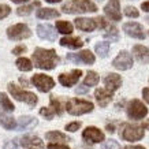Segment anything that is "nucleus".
<instances>
[{"label":"nucleus","instance_id":"nucleus-1","mask_svg":"<svg viewBox=\"0 0 149 149\" xmlns=\"http://www.w3.org/2000/svg\"><path fill=\"white\" fill-rule=\"evenodd\" d=\"M60 58L55 49H45V48H36L33 54V63L34 66L42 70H52L59 64Z\"/></svg>","mask_w":149,"mask_h":149},{"label":"nucleus","instance_id":"nucleus-2","mask_svg":"<svg viewBox=\"0 0 149 149\" xmlns=\"http://www.w3.org/2000/svg\"><path fill=\"white\" fill-rule=\"evenodd\" d=\"M62 11L66 14H79V13H96L97 6L92 0H71L63 4Z\"/></svg>","mask_w":149,"mask_h":149},{"label":"nucleus","instance_id":"nucleus-3","mask_svg":"<svg viewBox=\"0 0 149 149\" xmlns=\"http://www.w3.org/2000/svg\"><path fill=\"white\" fill-rule=\"evenodd\" d=\"M95 105L91 101H86V100H79V99H72L68 100L66 104V109L70 115L78 116V115H84V113H89L93 111Z\"/></svg>","mask_w":149,"mask_h":149},{"label":"nucleus","instance_id":"nucleus-4","mask_svg":"<svg viewBox=\"0 0 149 149\" xmlns=\"http://www.w3.org/2000/svg\"><path fill=\"white\" fill-rule=\"evenodd\" d=\"M8 92L15 100L23 101V103H26L27 105H30V107H36L37 100L38 99H37V96L34 95V93H32V92L23 91V89H21L19 86H17L15 84H13V82L8 84Z\"/></svg>","mask_w":149,"mask_h":149},{"label":"nucleus","instance_id":"nucleus-5","mask_svg":"<svg viewBox=\"0 0 149 149\" xmlns=\"http://www.w3.org/2000/svg\"><path fill=\"white\" fill-rule=\"evenodd\" d=\"M32 36V32L27 25L25 23H17V25H13L7 29V37L13 41H21L25 40V38H29Z\"/></svg>","mask_w":149,"mask_h":149},{"label":"nucleus","instance_id":"nucleus-6","mask_svg":"<svg viewBox=\"0 0 149 149\" xmlns=\"http://www.w3.org/2000/svg\"><path fill=\"white\" fill-rule=\"evenodd\" d=\"M127 115L130 119L138 120V119H142L148 115V108L140 100H131L130 103L127 104Z\"/></svg>","mask_w":149,"mask_h":149},{"label":"nucleus","instance_id":"nucleus-7","mask_svg":"<svg viewBox=\"0 0 149 149\" xmlns=\"http://www.w3.org/2000/svg\"><path fill=\"white\" fill-rule=\"evenodd\" d=\"M32 84L36 86L40 92H42V93L49 92L55 86V81L51 77L45 75V74H36V75H33Z\"/></svg>","mask_w":149,"mask_h":149},{"label":"nucleus","instance_id":"nucleus-8","mask_svg":"<svg viewBox=\"0 0 149 149\" xmlns=\"http://www.w3.org/2000/svg\"><path fill=\"white\" fill-rule=\"evenodd\" d=\"M120 134L126 141H140L144 138V130L134 125H123Z\"/></svg>","mask_w":149,"mask_h":149},{"label":"nucleus","instance_id":"nucleus-9","mask_svg":"<svg viewBox=\"0 0 149 149\" xmlns=\"http://www.w3.org/2000/svg\"><path fill=\"white\" fill-rule=\"evenodd\" d=\"M82 138H84V141L88 142V144H97V142L104 141L105 136H104L103 131L99 130L97 127L89 126L84 130V133H82Z\"/></svg>","mask_w":149,"mask_h":149},{"label":"nucleus","instance_id":"nucleus-10","mask_svg":"<svg viewBox=\"0 0 149 149\" xmlns=\"http://www.w3.org/2000/svg\"><path fill=\"white\" fill-rule=\"evenodd\" d=\"M112 66L115 68H118V70H122V71L129 70L133 66V58H131V55L129 52L122 51V52H119V55H118L116 58L113 59Z\"/></svg>","mask_w":149,"mask_h":149},{"label":"nucleus","instance_id":"nucleus-11","mask_svg":"<svg viewBox=\"0 0 149 149\" xmlns=\"http://www.w3.org/2000/svg\"><path fill=\"white\" fill-rule=\"evenodd\" d=\"M104 13L111 21H120L122 19V14H120V3L119 0H109L104 7Z\"/></svg>","mask_w":149,"mask_h":149},{"label":"nucleus","instance_id":"nucleus-12","mask_svg":"<svg viewBox=\"0 0 149 149\" xmlns=\"http://www.w3.org/2000/svg\"><path fill=\"white\" fill-rule=\"evenodd\" d=\"M123 30L126 34H129L133 38H140V40H144L145 38V33L144 29L141 26L140 23L137 22H127L123 25Z\"/></svg>","mask_w":149,"mask_h":149},{"label":"nucleus","instance_id":"nucleus-13","mask_svg":"<svg viewBox=\"0 0 149 149\" xmlns=\"http://www.w3.org/2000/svg\"><path fill=\"white\" fill-rule=\"evenodd\" d=\"M37 36L42 38V40L54 41L58 37V32L51 25H38L37 26Z\"/></svg>","mask_w":149,"mask_h":149},{"label":"nucleus","instance_id":"nucleus-14","mask_svg":"<svg viewBox=\"0 0 149 149\" xmlns=\"http://www.w3.org/2000/svg\"><path fill=\"white\" fill-rule=\"evenodd\" d=\"M81 75H82L81 70H74L70 74H60L59 75V82L63 86H66V88H70V86L77 84L78 79L81 78Z\"/></svg>","mask_w":149,"mask_h":149},{"label":"nucleus","instance_id":"nucleus-15","mask_svg":"<svg viewBox=\"0 0 149 149\" xmlns=\"http://www.w3.org/2000/svg\"><path fill=\"white\" fill-rule=\"evenodd\" d=\"M120 85H122V78L119 77L118 74L111 72V74H108L107 77L104 78V88L107 91H109L111 93H113Z\"/></svg>","mask_w":149,"mask_h":149},{"label":"nucleus","instance_id":"nucleus-16","mask_svg":"<svg viewBox=\"0 0 149 149\" xmlns=\"http://www.w3.org/2000/svg\"><path fill=\"white\" fill-rule=\"evenodd\" d=\"M75 27L82 32H93L97 27V22L92 18H77L75 19Z\"/></svg>","mask_w":149,"mask_h":149},{"label":"nucleus","instance_id":"nucleus-17","mask_svg":"<svg viewBox=\"0 0 149 149\" xmlns=\"http://www.w3.org/2000/svg\"><path fill=\"white\" fill-rule=\"evenodd\" d=\"M112 95L109 91H107L105 88H100V89H96L95 92V97L97 100V103H99L100 107H105V105H108L111 99H112Z\"/></svg>","mask_w":149,"mask_h":149},{"label":"nucleus","instance_id":"nucleus-18","mask_svg":"<svg viewBox=\"0 0 149 149\" xmlns=\"http://www.w3.org/2000/svg\"><path fill=\"white\" fill-rule=\"evenodd\" d=\"M37 120L36 118L33 116H21L18 119V123H17V129L19 131H23V130H32L33 127L37 126Z\"/></svg>","mask_w":149,"mask_h":149},{"label":"nucleus","instance_id":"nucleus-19","mask_svg":"<svg viewBox=\"0 0 149 149\" xmlns=\"http://www.w3.org/2000/svg\"><path fill=\"white\" fill-rule=\"evenodd\" d=\"M19 144L22 145V146H29V148H32V146H34V148H38V149H42L44 148V145H42V141L38 138V137L36 136H25L22 137V138H19Z\"/></svg>","mask_w":149,"mask_h":149},{"label":"nucleus","instance_id":"nucleus-20","mask_svg":"<svg viewBox=\"0 0 149 149\" xmlns=\"http://www.w3.org/2000/svg\"><path fill=\"white\" fill-rule=\"evenodd\" d=\"M133 54L136 55V59L141 63H148L149 62V49L144 45H134L133 47Z\"/></svg>","mask_w":149,"mask_h":149},{"label":"nucleus","instance_id":"nucleus-21","mask_svg":"<svg viewBox=\"0 0 149 149\" xmlns=\"http://www.w3.org/2000/svg\"><path fill=\"white\" fill-rule=\"evenodd\" d=\"M60 45L62 47H67L70 49H78L84 45V41L78 37H63L60 40Z\"/></svg>","mask_w":149,"mask_h":149},{"label":"nucleus","instance_id":"nucleus-22","mask_svg":"<svg viewBox=\"0 0 149 149\" xmlns=\"http://www.w3.org/2000/svg\"><path fill=\"white\" fill-rule=\"evenodd\" d=\"M0 125L4 127L6 130H14V129H17V120L13 116H10L6 112H3L1 109H0Z\"/></svg>","mask_w":149,"mask_h":149},{"label":"nucleus","instance_id":"nucleus-23","mask_svg":"<svg viewBox=\"0 0 149 149\" xmlns=\"http://www.w3.org/2000/svg\"><path fill=\"white\" fill-rule=\"evenodd\" d=\"M60 13L58 10L54 8H41L37 11V18L40 19H51V18H58Z\"/></svg>","mask_w":149,"mask_h":149},{"label":"nucleus","instance_id":"nucleus-24","mask_svg":"<svg viewBox=\"0 0 149 149\" xmlns=\"http://www.w3.org/2000/svg\"><path fill=\"white\" fill-rule=\"evenodd\" d=\"M45 138L49 141H62V142H70L71 138L67 137L63 133H59V131H49L45 134Z\"/></svg>","mask_w":149,"mask_h":149},{"label":"nucleus","instance_id":"nucleus-25","mask_svg":"<svg viewBox=\"0 0 149 149\" xmlns=\"http://www.w3.org/2000/svg\"><path fill=\"white\" fill-rule=\"evenodd\" d=\"M36 7H40V1H33L32 4H27V6H22V7H18L17 10V14L19 17H26L29 14H32V11Z\"/></svg>","mask_w":149,"mask_h":149},{"label":"nucleus","instance_id":"nucleus-26","mask_svg":"<svg viewBox=\"0 0 149 149\" xmlns=\"http://www.w3.org/2000/svg\"><path fill=\"white\" fill-rule=\"evenodd\" d=\"M99 81H100V77H99V74H97V72L88 71L85 79H84V85H86V86H96L97 84H99Z\"/></svg>","mask_w":149,"mask_h":149},{"label":"nucleus","instance_id":"nucleus-27","mask_svg":"<svg viewBox=\"0 0 149 149\" xmlns=\"http://www.w3.org/2000/svg\"><path fill=\"white\" fill-rule=\"evenodd\" d=\"M0 107L3 109H6V111H8V112H13L14 109H15L13 101L7 97L6 93H0Z\"/></svg>","mask_w":149,"mask_h":149},{"label":"nucleus","instance_id":"nucleus-28","mask_svg":"<svg viewBox=\"0 0 149 149\" xmlns=\"http://www.w3.org/2000/svg\"><path fill=\"white\" fill-rule=\"evenodd\" d=\"M56 29L62 34H70V33H72V25L70 22H67V21H58L56 22Z\"/></svg>","mask_w":149,"mask_h":149},{"label":"nucleus","instance_id":"nucleus-29","mask_svg":"<svg viewBox=\"0 0 149 149\" xmlns=\"http://www.w3.org/2000/svg\"><path fill=\"white\" fill-rule=\"evenodd\" d=\"M78 56H79V60H81V63H85V64H93L95 63V55L92 54L91 51H82V52H79L78 54Z\"/></svg>","mask_w":149,"mask_h":149},{"label":"nucleus","instance_id":"nucleus-30","mask_svg":"<svg viewBox=\"0 0 149 149\" xmlns=\"http://www.w3.org/2000/svg\"><path fill=\"white\" fill-rule=\"evenodd\" d=\"M15 64H17V67H18L21 71H30L33 68L32 62L27 58H18V60L15 62Z\"/></svg>","mask_w":149,"mask_h":149},{"label":"nucleus","instance_id":"nucleus-31","mask_svg":"<svg viewBox=\"0 0 149 149\" xmlns=\"http://www.w3.org/2000/svg\"><path fill=\"white\" fill-rule=\"evenodd\" d=\"M95 49L96 54H99L100 58H105L109 52V44L108 42H99V44H96Z\"/></svg>","mask_w":149,"mask_h":149},{"label":"nucleus","instance_id":"nucleus-32","mask_svg":"<svg viewBox=\"0 0 149 149\" xmlns=\"http://www.w3.org/2000/svg\"><path fill=\"white\" fill-rule=\"evenodd\" d=\"M107 29H108V32L104 33V37H105V38H111V40H113V41L119 40V34H118V30L115 29V27L109 25Z\"/></svg>","mask_w":149,"mask_h":149},{"label":"nucleus","instance_id":"nucleus-33","mask_svg":"<svg viewBox=\"0 0 149 149\" xmlns=\"http://www.w3.org/2000/svg\"><path fill=\"white\" fill-rule=\"evenodd\" d=\"M51 108L55 111V113L58 115V116H62V113H63V108H62V104L60 101L56 99H51Z\"/></svg>","mask_w":149,"mask_h":149},{"label":"nucleus","instance_id":"nucleus-34","mask_svg":"<svg viewBox=\"0 0 149 149\" xmlns=\"http://www.w3.org/2000/svg\"><path fill=\"white\" fill-rule=\"evenodd\" d=\"M125 14H126V17H129V18H138V15H140L138 10L136 7H133V6H127L126 8H125Z\"/></svg>","mask_w":149,"mask_h":149},{"label":"nucleus","instance_id":"nucleus-35","mask_svg":"<svg viewBox=\"0 0 149 149\" xmlns=\"http://www.w3.org/2000/svg\"><path fill=\"white\" fill-rule=\"evenodd\" d=\"M101 149H120V146L115 140H108L101 145Z\"/></svg>","mask_w":149,"mask_h":149},{"label":"nucleus","instance_id":"nucleus-36","mask_svg":"<svg viewBox=\"0 0 149 149\" xmlns=\"http://www.w3.org/2000/svg\"><path fill=\"white\" fill-rule=\"evenodd\" d=\"M10 13H11L10 6H7V4H0V19H4L6 17H8Z\"/></svg>","mask_w":149,"mask_h":149},{"label":"nucleus","instance_id":"nucleus-37","mask_svg":"<svg viewBox=\"0 0 149 149\" xmlns=\"http://www.w3.org/2000/svg\"><path fill=\"white\" fill-rule=\"evenodd\" d=\"M40 115L41 116L47 118V119H52L55 115V111L52 108H41L40 109Z\"/></svg>","mask_w":149,"mask_h":149},{"label":"nucleus","instance_id":"nucleus-38","mask_svg":"<svg viewBox=\"0 0 149 149\" xmlns=\"http://www.w3.org/2000/svg\"><path fill=\"white\" fill-rule=\"evenodd\" d=\"M79 127H81V123L79 122H72V123H68L67 126H66V130L74 133V131H77Z\"/></svg>","mask_w":149,"mask_h":149},{"label":"nucleus","instance_id":"nucleus-39","mask_svg":"<svg viewBox=\"0 0 149 149\" xmlns=\"http://www.w3.org/2000/svg\"><path fill=\"white\" fill-rule=\"evenodd\" d=\"M26 51V47L25 45H18V47H15L13 49V54L14 55H21V54H23Z\"/></svg>","mask_w":149,"mask_h":149},{"label":"nucleus","instance_id":"nucleus-40","mask_svg":"<svg viewBox=\"0 0 149 149\" xmlns=\"http://www.w3.org/2000/svg\"><path fill=\"white\" fill-rule=\"evenodd\" d=\"M88 88H89V86H86V85H84V84H82L81 86H78L77 89H75V93H77V95H82V93H88V91H89Z\"/></svg>","mask_w":149,"mask_h":149},{"label":"nucleus","instance_id":"nucleus-41","mask_svg":"<svg viewBox=\"0 0 149 149\" xmlns=\"http://www.w3.org/2000/svg\"><path fill=\"white\" fill-rule=\"evenodd\" d=\"M48 149H70V148L62 144H49L48 145Z\"/></svg>","mask_w":149,"mask_h":149},{"label":"nucleus","instance_id":"nucleus-42","mask_svg":"<svg viewBox=\"0 0 149 149\" xmlns=\"http://www.w3.org/2000/svg\"><path fill=\"white\" fill-rule=\"evenodd\" d=\"M142 97H144V100L149 104V88H145L144 91H142Z\"/></svg>","mask_w":149,"mask_h":149},{"label":"nucleus","instance_id":"nucleus-43","mask_svg":"<svg viewBox=\"0 0 149 149\" xmlns=\"http://www.w3.org/2000/svg\"><path fill=\"white\" fill-rule=\"evenodd\" d=\"M4 149H17V145H15V142H13V141H8V142L4 144Z\"/></svg>","mask_w":149,"mask_h":149},{"label":"nucleus","instance_id":"nucleus-44","mask_svg":"<svg viewBox=\"0 0 149 149\" xmlns=\"http://www.w3.org/2000/svg\"><path fill=\"white\" fill-rule=\"evenodd\" d=\"M141 10H144L145 13H149V1H144L141 4Z\"/></svg>","mask_w":149,"mask_h":149},{"label":"nucleus","instance_id":"nucleus-45","mask_svg":"<svg viewBox=\"0 0 149 149\" xmlns=\"http://www.w3.org/2000/svg\"><path fill=\"white\" fill-rule=\"evenodd\" d=\"M125 149H145V148L141 146V145H134V146H126Z\"/></svg>","mask_w":149,"mask_h":149},{"label":"nucleus","instance_id":"nucleus-46","mask_svg":"<svg viewBox=\"0 0 149 149\" xmlns=\"http://www.w3.org/2000/svg\"><path fill=\"white\" fill-rule=\"evenodd\" d=\"M107 130H108L109 133H115V126H112V125H108V126H107Z\"/></svg>","mask_w":149,"mask_h":149},{"label":"nucleus","instance_id":"nucleus-47","mask_svg":"<svg viewBox=\"0 0 149 149\" xmlns=\"http://www.w3.org/2000/svg\"><path fill=\"white\" fill-rule=\"evenodd\" d=\"M13 3H17V4H19V3H26V1H29V0H11Z\"/></svg>","mask_w":149,"mask_h":149},{"label":"nucleus","instance_id":"nucleus-48","mask_svg":"<svg viewBox=\"0 0 149 149\" xmlns=\"http://www.w3.org/2000/svg\"><path fill=\"white\" fill-rule=\"evenodd\" d=\"M142 129H146V130H149V122L142 123Z\"/></svg>","mask_w":149,"mask_h":149},{"label":"nucleus","instance_id":"nucleus-49","mask_svg":"<svg viewBox=\"0 0 149 149\" xmlns=\"http://www.w3.org/2000/svg\"><path fill=\"white\" fill-rule=\"evenodd\" d=\"M47 3H60L62 0H45Z\"/></svg>","mask_w":149,"mask_h":149}]
</instances>
